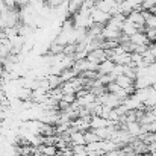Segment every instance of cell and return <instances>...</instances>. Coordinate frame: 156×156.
Returning <instances> with one entry per match:
<instances>
[{"mask_svg":"<svg viewBox=\"0 0 156 156\" xmlns=\"http://www.w3.org/2000/svg\"><path fill=\"white\" fill-rule=\"evenodd\" d=\"M109 18H111V15H109L108 12H103V11H100V9H97V8H94V9L91 11V20H93L94 24L105 26V24L109 21Z\"/></svg>","mask_w":156,"mask_h":156,"instance_id":"6da1fadb","label":"cell"},{"mask_svg":"<svg viewBox=\"0 0 156 156\" xmlns=\"http://www.w3.org/2000/svg\"><path fill=\"white\" fill-rule=\"evenodd\" d=\"M129 41H130L132 44H135V46H147V47H149V44H150V41H149L146 32H136L135 35L129 37Z\"/></svg>","mask_w":156,"mask_h":156,"instance_id":"7a4b0ae2","label":"cell"},{"mask_svg":"<svg viewBox=\"0 0 156 156\" xmlns=\"http://www.w3.org/2000/svg\"><path fill=\"white\" fill-rule=\"evenodd\" d=\"M136 32H140V27L126 18V21H124L123 26H121V34H123L124 37H132V35H135Z\"/></svg>","mask_w":156,"mask_h":156,"instance_id":"3957f363","label":"cell"},{"mask_svg":"<svg viewBox=\"0 0 156 156\" xmlns=\"http://www.w3.org/2000/svg\"><path fill=\"white\" fill-rule=\"evenodd\" d=\"M114 67H115V62L111 61V59H106V61H103L97 68H99V71L103 73V74H111V73L114 71Z\"/></svg>","mask_w":156,"mask_h":156,"instance_id":"277c9868","label":"cell"},{"mask_svg":"<svg viewBox=\"0 0 156 156\" xmlns=\"http://www.w3.org/2000/svg\"><path fill=\"white\" fill-rule=\"evenodd\" d=\"M3 3H5L8 8H15V5H17L15 0H3Z\"/></svg>","mask_w":156,"mask_h":156,"instance_id":"5b68a950","label":"cell"}]
</instances>
